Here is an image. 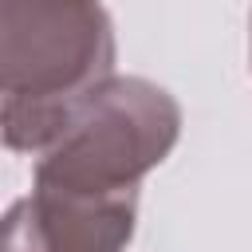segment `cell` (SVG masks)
Wrapping results in <instances>:
<instances>
[{
    "label": "cell",
    "instance_id": "cell-1",
    "mask_svg": "<svg viewBox=\"0 0 252 252\" xmlns=\"http://www.w3.org/2000/svg\"><path fill=\"white\" fill-rule=\"evenodd\" d=\"M102 0H0V130L12 154H43L71 114L114 79Z\"/></svg>",
    "mask_w": 252,
    "mask_h": 252
},
{
    "label": "cell",
    "instance_id": "cell-2",
    "mask_svg": "<svg viewBox=\"0 0 252 252\" xmlns=\"http://www.w3.org/2000/svg\"><path fill=\"white\" fill-rule=\"evenodd\" d=\"M177 138V98L154 79L114 75L39 154L32 189L79 197H138L146 173L173 154Z\"/></svg>",
    "mask_w": 252,
    "mask_h": 252
},
{
    "label": "cell",
    "instance_id": "cell-3",
    "mask_svg": "<svg viewBox=\"0 0 252 252\" xmlns=\"http://www.w3.org/2000/svg\"><path fill=\"white\" fill-rule=\"evenodd\" d=\"M248 51H252V16H248Z\"/></svg>",
    "mask_w": 252,
    "mask_h": 252
}]
</instances>
